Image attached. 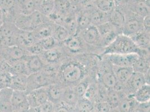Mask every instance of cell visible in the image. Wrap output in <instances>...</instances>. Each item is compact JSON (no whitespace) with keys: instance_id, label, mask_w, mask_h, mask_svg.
Segmentation results:
<instances>
[{"instance_id":"35","label":"cell","mask_w":150,"mask_h":112,"mask_svg":"<svg viewBox=\"0 0 150 112\" xmlns=\"http://www.w3.org/2000/svg\"><path fill=\"white\" fill-rule=\"evenodd\" d=\"M8 65L10 66V73L12 75H25L29 76L26 65L24 59L10 63Z\"/></svg>"},{"instance_id":"25","label":"cell","mask_w":150,"mask_h":112,"mask_svg":"<svg viewBox=\"0 0 150 112\" xmlns=\"http://www.w3.org/2000/svg\"><path fill=\"white\" fill-rule=\"evenodd\" d=\"M137 103L133 95H126L125 93L122 96L117 108L120 112H131L137 106Z\"/></svg>"},{"instance_id":"12","label":"cell","mask_w":150,"mask_h":112,"mask_svg":"<svg viewBox=\"0 0 150 112\" xmlns=\"http://www.w3.org/2000/svg\"><path fill=\"white\" fill-rule=\"evenodd\" d=\"M100 33L104 48L110 43L121 33L109 21L96 26Z\"/></svg>"},{"instance_id":"17","label":"cell","mask_w":150,"mask_h":112,"mask_svg":"<svg viewBox=\"0 0 150 112\" xmlns=\"http://www.w3.org/2000/svg\"><path fill=\"white\" fill-rule=\"evenodd\" d=\"M66 86L59 82L51 84L46 87L48 100L54 104V105L61 103L63 94Z\"/></svg>"},{"instance_id":"29","label":"cell","mask_w":150,"mask_h":112,"mask_svg":"<svg viewBox=\"0 0 150 112\" xmlns=\"http://www.w3.org/2000/svg\"><path fill=\"white\" fill-rule=\"evenodd\" d=\"M28 77L25 75H13L10 88L13 90L26 91Z\"/></svg>"},{"instance_id":"3","label":"cell","mask_w":150,"mask_h":112,"mask_svg":"<svg viewBox=\"0 0 150 112\" xmlns=\"http://www.w3.org/2000/svg\"><path fill=\"white\" fill-rule=\"evenodd\" d=\"M49 21H50L48 17L35 11L29 15L20 14L14 24L21 30L33 31L38 26Z\"/></svg>"},{"instance_id":"41","label":"cell","mask_w":150,"mask_h":112,"mask_svg":"<svg viewBox=\"0 0 150 112\" xmlns=\"http://www.w3.org/2000/svg\"><path fill=\"white\" fill-rule=\"evenodd\" d=\"M91 79L92 77L90 76L89 75L72 87L74 90L79 98L83 96V95L87 89L88 84Z\"/></svg>"},{"instance_id":"22","label":"cell","mask_w":150,"mask_h":112,"mask_svg":"<svg viewBox=\"0 0 150 112\" xmlns=\"http://www.w3.org/2000/svg\"><path fill=\"white\" fill-rule=\"evenodd\" d=\"M24 60L26 65L29 75L41 71L44 66V63L39 56L28 55Z\"/></svg>"},{"instance_id":"23","label":"cell","mask_w":150,"mask_h":112,"mask_svg":"<svg viewBox=\"0 0 150 112\" xmlns=\"http://www.w3.org/2000/svg\"><path fill=\"white\" fill-rule=\"evenodd\" d=\"M108 21L122 34V30L125 22V15L123 11L115 7L112 11L108 13Z\"/></svg>"},{"instance_id":"52","label":"cell","mask_w":150,"mask_h":112,"mask_svg":"<svg viewBox=\"0 0 150 112\" xmlns=\"http://www.w3.org/2000/svg\"><path fill=\"white\" fill-rule=\"evenodd\" d=\"M72 109L60 103L55 105L53 112H72Z\"/></svg>"},{"instance_id":"40","label":"cell","mask_w":150,"mask_h":112,"mask_svg":"<svg viewBox=\"0 0 150 112\" xmlns=\"http://www.w3.org/2000/svg\"><path fill=\"white\" fill-rule=\"evenodd\" d=\"M71 5L69 0H54V10L64 16L71 11Z\"/></svg>"},{"instance_id":"59","label":"cell","mask_w":150,"mask_h":112,"mask_svg":"<svg viewBox=\"0 0 150 112\" xmlns=\"http://www.w3.org/2000/svg\"><path fill=\"white\" fill-rule=\"evenodd\" d=\"M3 22H4V21H0V26H1V25L2 24Z\"/></svg>"},{"instance_id":"57","label":"cell","mask_w":150,"mask_h":112,"mask_svg":"<svg viewBox=\"0 0 150 112\" xmlns=\"http://www.w3.org/2000/svg\"><path fill=\"white\" fill-rule=\"evenodd\" d=\"M3 13L0 7V21H3Z\"/></svg>"},{"instance_id":"5","label":"cell","mask_w":150,"mask_h":112,"mask_svg":"<svg viewBox=\"0 0 150 112\" xmlns=\"http://www.w3.org/2000/svg\"><path fill=\"white\" fill-rule=\"evenodd\" d=\"M60 45L65 53L69 56L85 54L91 48L84 42L78 34L70 36L67 39L60 44Z\"/></svg>"},{"instance_id":"53","label":"cell","mask_w":150,"mask_h":112,"mask_svg":"<svg viewBox=\"0 0 150 112\" xmlns=\"http://www.w3.org/2000/svg\"><path fill=\"white\" fill-rule=\"evenodd\" d=\"M144 29L147 31H150V15L146 16L143 19Z\"/></svg>"},{"instance_id":"10","label":"cell","mask_w":150,"mask_h":112,"mask_svg":"<svg viewBox=\"0 0 150 112\" xmlns=\"http://www.w3.org/2000/svg\"><path fill=\"white\" fill-rule=\"evenodd\" d=\"M68 56L59 45L50 50H45L39 57L45 64H60Z\"/></svg>"},{"instance_id":"47","label":"cell","mask_w":150,"mask_h":112,"mask_svg":"<svg viewBox=\"0 0 150 112\" xmlns=\"http://www.w3.org/2000/svg\"><path fill=\"white\" fill-rule=\"evenodd\" d=\"M111 109L108 101L94 103L92 112H109Z\"/></svg>"},{"instance_id":"20","label":"cell","mask_w":150,"mask_h":112,"mask_svg":"<svg viewBox=\"0 0 150 112\" xmlns=\"http://www.w3.org/2000/svg\"><path fill=\"white\" fill-rule=\"evenodd\" d=\"M13 92L10 87L0 89V112H13L11 102Z\"/></svg>"},{"instance_id":"6","label":"cell","mask_w":150,"mask_h":112,"mask_svg":"<svg viewBox=\"0 0 150 112\" xmlns=\"http://www.w3.org/2000/svg\"><path fill=\"white\" fill-rule=\"evenodd\" d=\"M124 13L125 15V22L122 30V34L131 37L144 29V18L129 10L126 11Z\"/></svg>"},{"instance_id":"39","label":"cell","mask_w":150,"mask_h":112,"mask_svg":"<svg viewBox=\"0 0 150 112\" xmlns=\"http://www.w3.org/2000/svg\"><path fill=\"white\" fill-rule=\"evenodd\" d=\"M94 4L98 9L108 13L115 7L114 0H94Z\"/></svg>"},{"instance_id":"27","label":"cell","mask_w":150,"mask_h":112,"mask_svg":"<svg viewBox=\"0 0 150 112\" xmlns=\"http://www.w3.org/2000/svg\"><path fill=\"white\" fill-rule=\"evenodd\" d=\"M79 98L72 87H66L63 94L61 103L64 105L73 109L75 108Z\"/></svg>"},{"instance_id":"33","label":"cell","mask_w":150,"mask_h":112,"mask_svg":"<svg viewBox=\"0 0 150 112\" xmlns=\"http://www.w3.org/2000/svg\"><path fill=\"white\" fill-rule=\"evenodd\" d=\"M134 98L138 103H145L150 101V84H146L138 89L134 94Z\"/></svg>"},{"instance_id":"4","label":"cell","mask_w":150,"mask_h":112,"mask_svg":"<svg viewBox=\"0 0 150 112\" xmlns=\"http://www.w3.org/2000/svg\"><path fill=\"white\" fill-rule=\"evenodd\" d=\"M19 30L14 23L3 22L0 26V51L8 47L16 45Z\"/></svg>"},{"instance_id":"13","label":"cell","mask_w":150,"mask_h":112,"mask_svg":"<svg viewBox=\"0 0 150 112\" xmlns=\"http://www.w3.org/2000/svg\"><path fill=\"white\" fill-rule=\"evenodd\" d=\"M0 55L9 64L16 61L23 60L28 54L24 49L18 45H13L2 49L0 51Z\"/></svg>"},{"instance_id":"9","label":"cell","mask_w":150,"mask_h":112,"mask_svg":"<svg viewBox=\"0 0 150 112\" xmlns=\"http://www.w3.org/2000/svg\"><path fill=\"white\" fill-rule=\"evenodd\" d=\"M56 82L53 81L42 71L29 75L26 93L42 87H45Z\"/></svg>"},{"instance_id":"32","label":"cell","mask_w":150,"mask_h":112,"mask_svg":"<svg viewBox=\"0 0 150 112\" xmlns=\"http://www.w3.org/2000/svg\"><path fill=\"white\" fill-rule=\"evenodd\" d=\"M52 36L60 44L67 39L71 35L69 31L63 25L53 24Z\"/></svg>"},{"instance_id":"11","label":"cell","mask_w":150,"mask_h":112,"mask_svg":"<svg viewBox=\"0 0 150 112\" xmlns=\"http://www.w3.org/2000/svg\"><path fill=\"white\" fill-rule=\"evenodd\" d=\"M107 60L113 66L132 67L137 60L139 55L136 53L125 55H106L100 56Z\"/></svg>"},{"instance_id":"28","label":"cell","mask_w":150,"mask_h":112,"mask_svg":"<svg viewBox=\"0 0 150 112\" xmlns=\"http://www.w3.org/2000/svg\"><path fill=\"white\" fill-rule=\"evenodd\" d=\"M53 24L50 21L38 26L32 31L38 41L45 38L52 36Z\"/></svg>"},{"instance_id":"42","label":"cell","mask_w":150,"mask_h":112,"mask_svg":"<svg viewBox=\"0 0 150 112\" xmlns=\"http://www.w3.org/2000/svg\"><path fill=\"white\" fill-rule=\"evenodd\" d=\"M94 103L84 98H79L74 109L81 112H92Z\"/></svg>"},{"instance_id":"51","label":"cell","mask_w":150,"mask_h":112,"mask_svg":"<svg viewBox=\"0 0 150 112\" xmlns=\"http://www.w3.org/2000/svg\"><path fill=\"white\" fill-rule=\"evenodd\" d=\"M10 72V66L3 57L0 55V73Z\"/></svg>"},{"instance_id":"26","label":"cell","mask_w":150,"mask_h":112,"mask_svg":"<svg viewBox=\"0 0 150 112\" xmlns=\"http://www.w3.org/2000/svg\"><path fill=\"white\" fill-rule=\"evenodd\" d=\"M62 25L69 31L71 36L77 34L78 27L76 13L73 11H71L69 14L66 15Z\"/></svg>"},{"instance_id":"49","label":"cell","mask_w":150,"mask_h":112,"mask_svg":"<svg viewBox=\"0 0 150 112\" xmlns=\"http://www.w3.org/2000/svg\"><path fill=\"white\" fill-rule=\"evenodd\" d=\"M26 51L28 55L39 56L44 51V50L39 42H37L28 47Z\"/></svg>"},{"instance_id":"30","label":"cell","mask_w":150,"mask_h":112,"mask_svg":"<svg viewBox=\"0 0 150 112\" xmlns=\"http://www.w3.org/2000/svg\"><path fill=\"white\" fill-rule=\"evenodd\" d=\"M132 68L134 72L144 74L150 70V56H139Z\"/></svg>"},{"instance_id":"1","label":"cell","mask_w":150,"mask_h":112,"mask_svg":"<svg viewBox=\"0 0 150 112\" xmlns=\"http://www.w3.org/2000/svg\"><path fill=\"white\" fill-rule=\"evenodd\" d=\"M88 76L87 64L68 56L59 64L57 82L66 87H73Z\"/></svg>"},{"instance_id":"21","label":"cell","mask_w":150,"mask_h":112,"mask_svg":"<svg viewBox=\"0 0 150 112\" xmlns=\"http://www.w3.org/2000/svg\"><path fill=\"white\" fill-rule=\"evenodd\" d=\"M37 42L38 41L34 37L32 31H25L20 29L16 38V45L26 50L28 47Z\"/></svg>"},{"instance_id":"18","label":"cell","mask_w":150,"mask_h":112,"mask_svg":"<svg viewBox=\"0 0 150 112\" xmlns=\"http://www.w3.org/2000/svg\"><path fill=\"white\" fill-rule=\"evenodd\" d=\"M112 69L119 85L118 90H122L134 71L132 67H117L112 66Z\"/></svg>"},{"instance_id":"50","label":"cell","mask_w":150,"mask_h":112,"mask_svg":"<svg viewBox=\"0 0 150 112\" xmlns=\"http://www.w3.org/2000/svg\"><path fill=\"white\" fill-rule=\"evenodd\" d=\"M115 7L125 13L128 10V6L130 0H114Z\"/></svg>"},{"instance_id":"38","label":"cell","mask_w":150,"mask_h":112,"mask_svg":"<svg viewBox=\"0 0 150 112\" xmlns=\"http://www.w3.org/2000/svg\"><path fill=\"white\" fill-rule=\"evenodd\" d=\"M98 89V82L96 77L92 78L90 81L87 89L83 95V98L94 103V100L96 96Z\"/></svg>"},{"instance_id":"37","label":"cell","mask_w":150,"mask_h":112,"mask_svg":"<svg viewBox=\"0 0 150 112\" xmlns=\"http://www.w3.org/2000/svg\"><path fill=\"white\" fill-rule=\"evenodd\" d=\"M20 14L29 15L37 11V8L33 0H19Z\"/></svg>"},{"instance_id":"7","label":"cell","mask_w":150,"mask_h":112,"mask_svg":"<svg viewBox=\"0 0 150 112\" xmlns=\"http://www.w3.org/2000/svg\"><path fill=\"white\" fill-rule=\"evenodd\" d=\"M81 38L84 42L91 48H96L101 50L104 48L100 33L96 26L90 25L85 29L79 32L77 34Z\"/></svg>"},{"instance_id":"36","label":"cell","mask_w":150,"mask_h":112,"mask_svg":"<svg viewBox=\"0 0 150 112\" xmlns=\"http://www.w3.org/2000/svg\"><path fill=\"white\" fill-rule=\"evenodd\" d=\"M124 94L125 93L122 90H118L114 89H108L107 101L112 108L118 107L121 98Z\"/></svg>"},{"instance_id":"45","label":"cell","mask_w":150,"mask_h":112,"mask_svg":"<svg viewBox=\"0 0 150 112\" xmlns=\"http://www.w3.org/2000/svg\"><path fill=\"white\" fill-rule=\"evenodd\" d=\"M108 89L98 82V89L94 103L107 101Z\"/></svg>"},{"instance_id":"14","label":"cell","mask_w":150,"mask_h":112,"mask_svg":"<svg viewBox=\"0 0 150 112\" xmlns=\"http://www.w3.org/2000/svg\"><path fill=\"white\" fill-rule=\"evenodd\" d=\"M147 84L143 74L133 72L122 90L126 95H134L138 89Z\"/></svg>"},{"instance_id":"55","label":"cell","mask_w":150,"mask_h":112,"mask_svg":"<svg viewBox=\"0 0 150 112\" xmlns=\"http://www.w3.org/2000/svg\"><path fill=\"white\" fill-rule=\"evenodd\" d=\"M33 1L34 2L35 5H36L38 10V8L44 2L45 0H33Z\"/></svg>"},{"instance_id":"43","label":"cell","mask_w":150,"mask_h":112,"mask_svg":"<svg viewBox=\"0 0 150 112\" xmlns=\"http://www.w3.org/2000/svg\"><path fill=\"white\" fill-rule=\"evenodd\" d=\"M54 10V0H45L38 8L37 11L48 17Z\"/></svg>"},{"instance_id":"44","label":"cell","mask_w":150,"mask_h":112,"mask_svg":"<svg viewBox=\"0 0 150 112\" xmlns=\"http://www.w3.org/2000/svg\"><path fill=\"white\" fill-rule=\"evenodd\" d=\"M38 42L40 44L44 50H50L60 45L52 36L45 38L39 40Z\"/></svg>"},{"instance_id":"31","label":"cell","mask_w":150,"mask_h":112,"mask_svg":"<svg viewBox=\"0 0 150 112\" xmlns=\"http://www.w3.org/2000/svg\"><path fill=\"white\" fill-rule=\"evenodd\" d=\"M91 24L98 26L108 21V13L103 12L96 7L90 12Z\"/></svg>"},{"instance_id":"46","label":"cell","mask_w":150,"mask_h":112,"mask_svg":"<svg viewBox=\"0 0 150 112\" xmlns=\"http://www.w3.org/2000/svg\"><path fill=\"white\" fill-rule=\"evenodd\" d=\"M12 74L10 72H4L0 73V89L10 87Z\"/></svg>"},{"instance_id":"15","label":"cell","mask_w":150,"mask_h":112,"mask_svg":"<svg viewBox=\"0 0 150 112\" xmlns=\"http://www.w3.org/2000/svg\"><path fill=\"white\" fill-rule=\"evenodd\" d=\"M11 102L13 112H25L30 108L26 91L13 90Z\"/></svg>"},{"instance_id":"16","label":"cell","mask_w":150,"mask_h":112,"mask_svg":"<svg viewBox=\"0 0 150 112\" xmlns=\"http://www.w3.org/2000/svg\"><path fill=\"white\" fill-rule=\"evenodd\" d=\"M27 100L31 108H35L48 100L46 87L39 88L28 93Z\"/></svg>"},{"instance_id":"48","label":"cell","mask_w":150,"mask_h":112,"mask_svg":"<svg viewBox=\"0 0 150 112\" xmlns=\"http://www.w3.org/2000/svg\"><path fill=\"white\" fill-rule=\"evenodd\" d=\"M54 106V104L48 100L34 109L36 112H53Z\"/></svg>"},{"instance_id":"8","label":"cell","mask_w":150,"mask_h":112,"mask_svg":"<svg viewBox=\"0 0 150 112\" xmlns=\"http://www.w3.org/2000/svg\"><path fill=\"white\" fill-rule=\"evenodd\" d=\"M0 7L3 13V21L14 23L20 15L19 0H0Z\"/></svg>"},{"instance_id":"24","label":"cell","mask_w":150,"mask_h":112,"mask_svg":"<svg viewBox=\"0 0 150 112\" xmlns=\"http://www.w3.org/2000/svg\"><path fill=\"white\" fill-rule=\"evenodd\" d=\"M130 38L139 49L149 50L150 31H146L143 29Z\"/></svg>"},{"instance_id":"34","label":"cell","mask_w":150,"mask_h":112,"mask_svg":"<svg viewBox=\"0 0 150 112\" xmlns=\"http://www.w3.org/2000/svg\"><path fill=\"white\" fill-rule=\"evenodd\" d=\"M76 16L78 27L77 34L91 25L89 11H80L76 13Z\"/></svg>"},{"instance_id":"2","label":"cell","mask_w":150,"mask_h":112,"mask_svg":"<svg viewBox=\"0 0 150 112\" xmlns=\"http://www.w3.org/2000/svg\"><path fill=\"white\" fill-rule=\"evenodd\" d=\"M136 53L139 56H150V51L139 49L131 38L120 34L103 50L100 56L106 55H125Z\"/></svg>"},{"instance_id":"56","label":"cell","mask_w":150,"mask_h":112,"mask_svg":"<svg viewBox=\"0 0 150 112\" xmlns=\"http://www.w3.org/2000/svg\"><path fill=\"white\" fill-rule=\"evenodd\" d=\"M109 112H120L118 108H112Z\"/></svg>"},{"instance_id":"58","label":"cell","mask_w":150,"mask_h":112,"mask_svg":"<svg viewBox=\"0 0 150 112\" xmlns=\"http://www.w3.org/2000/svg\"><path fill=\"white\" fill-rule=\"evenodd\" d=\"M72 112H80V111H78L77 110H76V109H72Z\"/></svg>"},{"instance_id":"54","label":"cell","mask_w":150,"mask_h":112,"mask_svg":"<svg viewBox=\"0 0 150 112\" xmlns=\"http://www.w3.org/2000/svg\"><path fill=\"white\" fill-rule=\"evenodd\" d=\"M83 0H69L71 6L75 7H79L81 4Z\"/></svg>"},{"instance_id":"19","label":"cell","mask_w":150,"mask_h":112,"mask_svg":"<svg viewBox=\"0 0 150 112\" xmlns=\"http://www.w3.org/2000/svg\"><path fill=\"white\" fill-rule=\"evenodd\" d=\"M128 10L144 18L150 15V5L142 0H130L128 6Z\"/></svg>"}]
</instances>
